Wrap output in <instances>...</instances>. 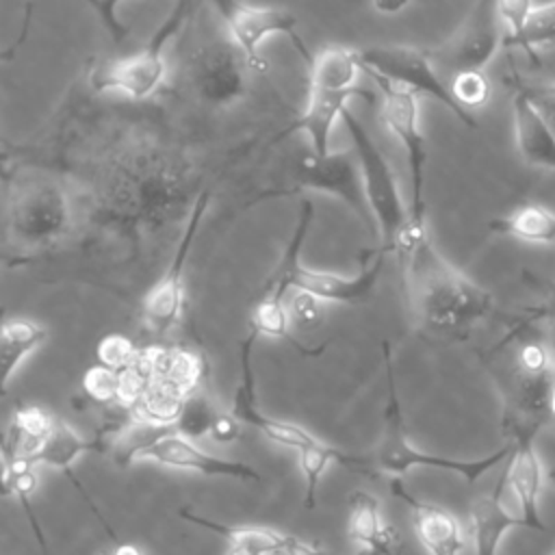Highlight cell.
<instances>
[{
    "instance_id": "6da1fadb",
    "label": "cell",
    "mask_w": 555,
    "mask_h": 555,
    "mask_svg": "<svg viewBox=\"0 0 555 555\" xmlns=\"http://www.w3.org/2000/svg\"><path fill=\"white\" fill-rule=\"evenodd\" d=\"M106 117V130L82 139L65 126L50 171L72 189L85 247L115 249L119 267H150L173 232H184L204 186V169L180 134L154 115Z\"/></svg>"
},
{
    "instance_id": "7a4b0ae2",
    "label": "cell",
    "mask_w": 555,
    "mask_h": 555,
    "mask_svg": "<svg viewBox=\"0 0 555 555\" xmlns=\"http://www.w3.org/2000/svg\"><path fill=\"white\" fill-rule=\"evenodd\" d=\"M408 306L418 330L436 340H466L494 310L490 291L453 267L434 245L427 219H410L395 247Z\"/></svg>"
},
{
    "instance_id": "3957f363",
    "label": "cell",
    "mask_w": 555,
    "mask_h": 555,
    "mask_svg": "<svg viewBox=\"0 0 555 555\" xmlns=\"http://www.w3.org/2000/svg\"><path fill=\"white\" fill-rule=\"evenodd\" d=\"M4 251L9 264L48 256L78 236V212L67 182L39 167L4 169Z\"/></svg>"
},
{
    "instance_id": "277c9868",
    "label": "cell",
    "mask_w": 555,
    "mask_h": 555,
    "mask_svg": "<svg viewBox=\"0 0 555 555\" xmlns=\"http://www.w3.org/2000/svg\"><path fill=\"white\" fill-rule=\"evenodd\" d=\"M481 360L503 401V434L516 427L542 429L551 418L555 362L538 325L518 319Z\"/></svg>"
},
{
    "instance_id": "5b68a950",
    "label": "cell",
    "mask_w": 555,
    "mask_h": 555,
    "mask_svg": "<svg viewBox=\"0 0 555 555\" xmlns=\"http://www.w3.org/2000/svg\"><path fill=\"white\" fill-rule=\"evenodd\" d=\"M312 221H314V204L312 199H301L295 230L278 264L271 269L260 297L271 301H286L288 291H301L330 304H358L366 299L373 293L384 271L388 251L377 249L379 254L375 256V260L371 264H364L356 275H340L332 271L308 269L301 260V247L306 243Z\"/></svg>"
},
{
    "instance_id": "8992f818",
    "label": "cell",
    "mask_w": 555,
    "mask_h": 555,
    "mask_svg": "<svg viewBox=\"0 0 555 555\" xmlns=\"http://www.w3.org/2000/svg\"><path fill=\"white\" fill-rule=\"evenodd\" d=\"M382 358H384V371H386L388 399L384 405V429H382L379 444L371 455H366L371 473L377 470V473L392 475V479H401L410 468H440V470H451L460 475L468 483H475L486 473H490L494 466H499L509 457L512 442H507L499 451L479 460H455V457H442V455L414 449L405 434V421H403V410L399 401L392 351L388 340L382 343Z\"/></svg>"
},
{
    "instance_id": "52a82bcc",
    "label": "cell",
    "mask_w": 555,
    "mask_h": 555,
    "mask_svg": "<svg viewBox=\"0 0 555 555\" xmlns=\"http://www.w3.org/2000/svg\"><path fill=\"white\" fill-rule=\"evenodd\" d=\"M280 184L282 186L278 189H267L258 193L249 204H258L271 197H278V199L291 197L301 191L327 193L332 197H338L345 206H349L358 215V219L364 223L371 236H379L377 223L369 208L364 180H362L356 152L340 150V152H330L325 156H317L314 152H310L293 163L291 176Z\"/></svg>"
},
{
    "instance_id": "ba28073f",
    "label": "cell",
    "mask_w": 555,
    "mask_h": 555,
    "mask_svg": "<svg viewBox=\"0 0 555 555\" xmlns=\"http://www.w3.org/2000/svg\"><path fill=\"white\" fill-rule=\"evenodd\" d=\"M189 9L191 0H178L173 11L165 17V22L154 30L150 41L137 54L95 65L87 76L91 91H119L132 102H145L156 95L167 80L165 46L184 24Z\"/></svg>"
},
{
    "instance_id": "9c48e42d",
    "label": "cell",
    "mask_w": 555,
    "mask_h": 555,
    "mask_svg": "<svg viewBox=\"0 0 555 555\" xmlns=\"http://www.w3.org/2000/svg\"><path fill=\"white\" fill-rule=\"evenodd\" d=\"M343 121L353 141V152L360 163L369 208L379 230V249L395 251L408 223V202H403L392 167L366 130V126L349 108L343 113Z\"/></svg>"
},
{
    "instance_id": "30bf717a",
    "label": "cell",
    "mask_w": 555,
    "mask_h": 555,
    "mask_svg": "<svg viewBox=\"0 0 555 555\" xmlns=\"http://www.w3.org/2000/svg\"><path fill=\"white\" fill-rule=\"evenodd\" d=\"M247 74L245 59L230 39H210L189 52L178 87L204 106L228 108L247 95Z\"/></svg>"
},
{
    "instance_id": "8fae6325",
    "label": "cell",
    "mask_w": 555,
    "mask_h": 555,
    "mask_svg": "<svg viewBox=\"0 0 555 555\" xmlns=\"http://www.w3.org/2000/svg\"><path fill=\"white\" fill-rule=\"evenodd\" d=\"M358 61L364 74H377L386 80L414 91L416 95H429L447 106L464 126L477 128V119L473 113L464 111L451 89L449 82L440 76V69L434 63L429 50L410 46V43H395V46H369L358 50Z\"/></svg>"
},
{
    "instance_id": "7c38bea8",
    "label": "cell",
    "mask_w": 555,
    "mask_h": 555,
    "mask_svg": "<svg viewBox=\"0 0 555 555\" xmlns=\"http://www.w3.org/2000/svg\"><path fill=\"white\" fill-rule=\"evenodd\" d=\"M217 15L221 17L230 41L241 50L249 74L262 76L269 72V61L260 54V46L271 35H286L304 63L312 61L310 50L306 48L299 35L297 17L282 7H260L245 0H210Z\"/></svg>"
},
{
    "instance_id": "4fadbf2b",
    "label": "cell",
    "mask_w": 555,
    "mask_h": 555,
    "mask_svg": "<svg viewBox=\"0 0 555 555\" xmlns=\"http://www.w3.org/2000/svg\"><path fill=\"white\" fill-rule=\"evenodd\" d=\"M377 85V95L382 98V121L388 132L403 145L410 176V199L408 215L425 217V163L427 145L418 124V95L405 87H399L384 76L366 74Z\"/></svg>"
},
{
    "instance_id": "5bb4252c",
    "label": "cell",
    "mask_w": 555,
    "mask_h": 555,
    "mask_svg": "<svg viewBox=\"0 0 555 555\" xmlns=\"http://www.w3.org/2000/svg\"><path fill=\"white\" fill-rule=\"evenodd\" d=\"M210 199H212V189H206L199 195V199L191 212V219L171 251L167 269L145 291V295L141 299V319H143L145 327L158 338L167 336L178 325V321L182 317L184 299H186L184 297V267L191 256L193 243L197 238L202 219L210 206Z\"/></svg>"
},
{
    "instance_id": "9a60e30c",
    "label": "cell",
    "mask_w": 555,
    "mask_h": 555,
    "mask_svg": "<svg viewBox=\"0 0 555 555\" xmlns=\"http://www.w3.org/2000/svg\"><path fill=\"white\" fill-rule=\"evenodd\" d=\"M499 0H477L457 30L438 48L429 50L438 69L455 76L460 72L483 69L505 35H501Z\"/></svg>"
},
{
    "instance_id": "2e32d148",
    "label": "cell",
    "mask_w": 555,
    "mask_h": 555,
    "mask_svg": "<svg viewBox=\"0 0 555 555\" xmlns=\"http://www.w3.org/2000/svg\"><path fill=\"white\" fill-rule=\"evenodd\" d=\"M258 332L249 330L245 334V338L238 345V360H241V377L234 390V399H232V414L243 423V425H251L256 429H260L271 442L282 444V447H291L295 451H301L314 442H319L308 429H304L301 425H295L291 421H280V418H271L264 412H260L258 408V399H256V375H254V366H251V351L256 345Z\"/></svg>"
},
{
    "instance_id": "e0dca14e",
    "label": "cell",
    "mask_w": 555,
    "mask_h": 555,
    "mask_svg": "<svg viewBox=\"0 0 555 555\" xmlns=\"http://www.w3.org/2000/svg\"><path fill=\"white\" fill-rule=\"evenodd\" d=\"M535 427H516L509 429L505 436L512 442L509 464L505 470L507 488L512 490L518 503V516L522 527L535 531H548L542 514H540V494H542V464L535 451Z\"/></svg>"
},
{
    "instance_id": "ac0fdd59",
    "label": "cell",
    "mask_w": 555,
    "mask_h": 555,
    "mask_svg": "<svg viewBox=\"0 0 555 555\" xmlns=\"http://www.w3.org/2000/svg\"><path fill=\"white\" fill-rule=\"evenodd\" d=\"M351 98H366L369 102L375 100V91L362 89V87H353L347 91H325V89H308V100L304 111L293 117L282 132H278L275 141L291 137L295 132H301L308 137L310 141V152H314L317 156H325L330 154V139H332V130L338 121V117H343V113L349 108Z\"/></svg>"
},
{
    "instance_id": "d6986e66",
    "label": "cell",
    "mask_w": 555,
    "mask_h": 555,
    "mask_svg": "<svg viewBox=\"0 0 555 555\" xmlns=\"http://www.w3.org/2000/svg\"><path fill=\"white\" fill-rule=\"evenodd\" d=\"M141 460H152V462L169 466V468L193 470V473H199L206 477H232V479L256 481V483L262 481V475L251 464L204 453L202 449H197L193 444V440H189L180 434L165 436L163 440L152 444L141 455Z\"/></svg>"
},
{
    "instance_id": "ffe728a7",
    "label": "cell",
    "mask_w": 555,
    "mask_h": 555,
    "mask_svg": "<svg viewBox=\"0 0 555 555\" xmlns=\"http://www.w3.org/2000/svg\"><path fill=\"white\" fill-rule=\"evenodd\" d=\"M390 490L401 499L414 518V529L421 544L431 555H460L464 551V533L460 520L440 505L418 501L401 479L390 481Z\"/></svg>"
},
{
    "instance_id": "44dd1931",
    "label": "cell",
    "mask_w": 555,
    "mask_h": 555,
    "mask_svg": "<svg viewBox=\"0 0 555 555\" xmlns=\"http://www.w3.org/2000/svg\"><path fill=\"white\" fill-rule=\"evenodd\" d=\"M507 488L505 470L501 473L492 492L479 494L470 503V533L475 540V555H499L503 535L522 527L518 514H512L503 503V490Z\"/></svg>"
},
{
    "instance_id": "7402d4cb",
    "label": "cell",
    "mask_w": 555,
    "mask_h": 555,
    "mask_svg": "<svg viewBox=\"0 0 555 555\" xmlns=\"http://www.w3.org/2000/svg\"><path fill=\"white\" fill-rule=\"evenodd\" d=\"M512 113L516 147L522 160L531 167L555 171V132L548 128V124L518 87H514Z\"/></svg>"
},
{
    "instance_id": "603a6c76",
    "label": "cell",
    "mask_w": 555,
    "mask_h": 555,
    "mask_svg": "<svg viewBox=\"0 0 555 555\" xmlns=\"http://www.w3.org/2000/svg\"><path fill=\"white\" fill-rule=\"evenodd\" d=\"M48 340V330L33 319H7L0 334V386L9 390L17 366Z\"/></svg>"
},
{
    "instance_id": "cb8c5ba5",
    "label": "cell",
    "mask_w": 555,
    "mask_h": 555,
    "mask_svg": "<svg viewBox=\"0 0 555 555\" xmlns=\"http://www.w3.org/2000/svg\"><path fill=\"white\" fill-rule=\"evenodd\" d=\"M347 533L362 548H375L382 551L384 555H390L395 551L397 538L392 529H388L382 520L379 501L364 490H356L349 494Z\"/></svg>"
},
{
    "instance_id": "d4e9b609",
    "label": "cell",
    "mask_w": 555,
    "mask_h": 555,
    "mask_svg": "<svg viewBox=\"0 0 555 555\" xmlns=\"http://www.w3.org/2000/svg\"><path fill=\"white\" fill-rule=\"evenodd\" d=\"M308 67V89L347 91L358 87V74L362 72L358 50L345 46H327L312 54Z\"/></svg>"
},
{
    "instance_id": "484cf974",
    "label": "cell",
    "mask_w": 555,
    "mask_h": 555,
    "mask_svg": "<svg viewBox=\"0 0 555 555\" xmlns=\"http://www.w3.org/2000/svg\"><path fill=\"white\" fill-rule=\"evenodd\" d=\"M106 451H111V447L106 442H102L100 438H95V436L89 438V440L80 438L65 421L54 418V427H52L50 436L46 438L41 449L33 455V460L37 464L59 468L72 481L76 477L72 473V466L80 455H85V453H106Z\"/></svg>"
},
{
    "instance_id": "4316f807",
    "label": "cell",
    "mask_w": 555,
    "mask_h": 555,
    "mask_svg": "<svg viewBox=\"0 0 555 555\" xmlns=\"http://www.w3.org/2000/svg\"><path fill=\"white\" fill-rule=\"evenodd\" d=\"M178 516L195 527H202L210 533H217L219 538H223L228 542V546H236V548H251L258 551L262 555H273V553H282L286 538L284 533H278L273 529H264V527H236V525H225L221 520H212L206 518L197 512H193L191 507H180Z\"/></svg>"
},
{
    "instance_id": "83f0119b",
    "label": "cell",
    "mask_w": 555,
    "mask_h": 555,
    "mask_svg": "<svg viewBox=\"0 0 555 555\" xmlns=\"http://www.w3.org/2000/svg\"><path fill=\"white\" fill-rule=\"evenodd\" d=\"M299 453V468H301V475H304V507L306 509H314L317 507V490H319V481L325 473V468L330 466V462H340L349 468H356V470H362V473H369L371 475V468H369V457L364 455H353V453H347L338 447H332V444H325V442H314Z\"/></svg>"
},
{
    "instance_id": "f1b7e54d",
    "label": "cell",
    "mask_w": 555,
    "mask_h": 555,
    "mask_svg": "<svg viewBox=\"0 0 555 555\" xmlns=\"http://www.w3.org/2000/svg\"><path fill=\"white\" fill-rule=\"evenodd\" d=\"M488 228L496 234H507L525 243H555V212L542 204H525L512 215L490 221Z\"/></svg>"
},
{
    "instance_id": "f546056e",
    "label": "cell",
    "mask_w": 555,
    "mask_h": 555,
    "mask_svg": "<svg viewBox=\"0 0 555 555\" xmlns=\"http://www.w3.org/2000/svg\"><path fill=\"white\" fill-rule=\"evenodd\" d=\"M186 392L165 377H154L143 397L130 405L137 414V421H150L160 425H173L186 401Z\"/></svg>"
},
{
    "instance_id": "4dcf8cb0",
    "label": "cell",
    "mask_w": 555,
    "mask_h": 555,
    "mask_svg": "<svg viewBox=\"0 0 555 555\" xmlns=\"http://www.w3.org/2000/svg\"><path fill=\"white\" fill-rule=\"evenodd\" d=\"M178 434L176 425H160V423H150V421H134L132 425H128L113 442L111 453H113V462L119 468L130 466L134 460H141V455L156 444L158 440H163L165 436Z\"/></svg>"
},
{
    "instance_id": "1f68e13d",
    "label": "cell",
    "mask_w": 555,
    "mask_h": 555,
    "mask_svg": "<svg viewBox=\"0 0 555 555\" xmlns=\"http://www.w3.org/2000/svg\"><path fill=\"white\" fill-rule=\"evenodd\" d=\"M538 46H555V0L544 7H533L522 35L505 48H520L531 61H538Z\"/></svg>"
},
{
    "instance_id": "d6a6232c",
    "label": "cell",
    "mask_w": 555,
    "mask_h": 555,
    "mask_svg": "<svg viewBox=\"0 0 555 555\" xmlns=\"http://www.w3.org/2000/svg\"><path fill=\"white\" fill-rule=\"evenodd\" d=\"M217 412L210 403V399L199 390L191 392L182 405V412L178 416V421L173 423L178 434L189 438V440H195L204 434H210V427H212V421H215Z\"/></svg>"
},
{
    "instance_id": "836d02e7",
    "label": "cell",
    "mask_w": 555,
    "mask_h": 555,
    "mask_svg": "<svg viewBox=\"0 0 555 555\" xmlns=\"http://www.w3.org/2000/svg\"><path fill=\"white\" fill-rule=\"evenodd\" d=\"M449 89L455 102L468 113L486 106L492 95V85H490V78L483 74V69H470V72H460L451 76Z\"/></svg>"
},
{
    "instance_id": "e575fe53",
    "label": "cell",
    "mask_w": 555,
    "mask_h": 555,
    "mask_svg": "<svg viewBox=\"0 0 555 555\" xmlns=\"http://www.w3.org/2000/svg\"><path fill=\"white\" fill-rule=\"evenodd\" d=\"M37 488V470H30L26 475H20L15 477L13 481H9L7 486H2V492L4 494H13L17 501H20V507L24 509L26 518H28V525H30V531L35 535V542L41 551V555H52L50 553V544H48V538L39 525V518L35 514V507H33V492Z\"/></svg>"
},
{
    "instance_id": "d590c367",
    "label": "cell",
    "mask_w": 555,
    "mask_h": 555,
    "mask_svg": "<svg viewBox=\"0 0 555 555\" xmlns=\"http://www.w3.org/2000/svg\"><path fill=\"white\" fill-rule=\"evenodd\" d=\"M82 388H85L87 399L95 401L98 405H106V403L119 401L121 379H119L117 371H113L104 364H95V366L87 369V373L82 377Z\"/></svg>"
},
{
    "instance_id": "8d00e7d4",
    "label": "cell",
    "mask_w": 555,
    "mask_h": 555,
    "mask_svg": "<svg viewBox=\"0 0 555 555\" xmlns=\"http://www.w3.org/2000/svg\"><path fill=\"white\" fill-rule=\"evenodd\" d=\"M286 312L291 327L299 332H312L323 323V301L301 291H293L291 299H286Z\"/></svg>"
},
{
    "instance_id": "74e56055",
    "label": "cell",
    "mask_w": 555,
    "mask_h": 555,
    "mask_svg": "<svg viewBox=\"0 0 555 555\" xmlns=\"http://www.w3.org/2000/svg\"><path fill=\"white\" fill-rule=\"evenodd\" d=\"M95 353H98L100 364L121 373L124 369H128L134 362V358L139 356V347L128 336L108 334L98 343Z\"/></svg>"
},
{
    "instance_id": "f35d334b",
    "label": "cell",
    "mask_w": 555,
    "mask_h": 555,
    "mask_svg": "<svg viewBox=\"0 0 555 555\" xmlns=\"http://www.w3.org/2000/svg\"><path fill=\"white\" fill-rule=\"evenodd\" d=\"M533 11L531 0H499V13L503 24L507 26V35L503 39V46L518 39L527 26V20Z\"/></svg>"
},
{
    "instance_id": "ab89813d",
    "label": "cell",
    "mask_w": 555,
    "mask_h": 555,
    "mask_svg": "<svg viewBox=\"0 0 555 555\" xmlns=\"http://www.w3.org/2000/svg\"><path fill=\"white\" fill-rule=\"evenodd\" d=\"M525 280L535 284V286H540L544 297H542L540 304L522 308V317L520 319L527 321V323H538L544 317H553L555 314V280L540 278V275H533V273H527V271H525Z\"/></svg>"
},
{
    "instance_id": "60d3db41",
    "label": "cell",
    "mask_w": 555,
    "mask_h": 555,
    "mask_svg": "<svg viewBox=\"0 0 555 555\" xmlns=\"http://www.w3.org/2000/svg\"><path fill=\"white\" fill-rule=\"evenodd\" d=\"M529 102L535 106V111L542 115V119L548 124V128L555 132V82L548 85H525V82H514Z\"/></svg>"
},
{
    "instance_id": "b9f144b4",
    "label": "cell",
    "mask_w": 555,
    "mask_h": 555,
    "mask_svg": "<svg viewBox=\"0 0 555 555\" xmlns=\"http://www.w3.org/2000/svg\"><path fill=\"white\" fill-rule=\"evenodd\" d=\"M87 2L98 13L102 26L111 33V37L115 41H124L130 35L128 26L124 22H119V17H117V9L124 0H87Z\"/></svg>"
},
{
    "instance_id": "7bdbcfd3",
    "label": "cell",
    "mask_w": 555,
    "mask_h": 555,
    "mask_svg": "<svg viewBox=\"0 0 555 555\" xmlns=\"http://www.w3.org/2000/svg\"><path fill=\"white\" fill-rule=\"evenodd\" d=\"M241 431H243V423H241L232 412H230V414L217 412L208 436H210L215 442L230 444V442H234V440L241 438Z\"/></svg>"
},
{
    "instance_id": "ee69618b",
    "label": "cell",
    "mask_w": 555,
    "mask_h": 555,
    "mask_svg": "<svg viewBox=\"0 0 555 555\" xmlns=\"http://www.w3.org/2000/svg\"><path fill=\"white\" fill-rule=\"evenodd\" d=\"M284 555H327L323 548H319L317 544H310V542H304L299 538H293L288 535L286 538V544H284Z\"/></svg>"
},
{
    "instance_id": "f6af8a7d",
    "label": "cell",
    "mask_w": 555,
    "mask_h": 555,
    "mask_svg": "<svg viewBox=\"0 0 555 555\" xmlns=\"http://www.w3.org/2000/svg\"><path fill=\"white\" fill-rule=\"evenodd\" d=\"M412 0H371V7L377 15H399L410 7Z\"/></svg>"
},
{
    "instance_id": "bcb514c9",
    "label": "cell",
    "mask_w": 555,
    "mask_h": 555,
    "mask_svg": "<svg viewBox=\"0 0 555 555\" xmlns=\"http://www.w3.org/2000/svg\"><path fill=\"white\" fill-rule=\"evenodd\" d=\"M535 325H538V330H540V334H542V338H544V343H546V347H548V351L553 356V362H555V314L553 317H544Z\"/></svg>"
},
{
    "instance_id": "7dc6e473",
    "label": "cell",
    "mask_w": 555,
    "mask_h": 555,
    "mask_svg": "<svg viewBox=\"0 0 555 555\" xmlns=\"http://www.w3.org/2000/svg\"><path fill=\"white\" fill-rule=\"evenodd\" d=\"M113 555H141V551L134 544H130V542H119V544H115V553Z\"/></svg>"
},
{
    "instance_id": "c3c4849f",
    "label": "cell",
    "mask_w": 555,
    "mask_h": 555,
    "mask_svg": "<svg viewBox=\"0 0 555 555\" xmlns=\"http://www.w3.org/2000/svg\"><path fill=\"white\" fill-rule=\"evenodd\" d=\"M225 555H262V553L251 551V548H236V546H228Z\"/></svg>"
},
{
    "instance_id": "681fc988",
    "label": "cell",
    "mask_w": 555,
    "mask_h": 555,
    "mask_svg": "<svg viewBox=\"0 0 555 555\" xmlns=\"http://www.w3.org/2000/svg\"><path fill=\"white\" fill-rule=\"evenodd\" d=\"M548 410H551V418H555V384L551 388V397H548Z\"/></svg>"
},
{
    "instance_id": "f907efd6",
    "label": "cell",
    "mask_w": 555,
    "mask_h": 555,
    "mask_svg": "<svg viewBox=\"0 0 555 555\" xmlns=\"http://www.w3.org/2000/svg\"><path fill=\"white\" fill-rule=\"evenodd\" d=\"M358 555H384L382 551H375V548H362Z\"/></svg>"
},
{
    "instance_id": "816d5d0a",
    "label": "cell",
    "mask_w": 555,
    "mask_h": 555,
    "mask_svg": "<svg viewBox=\"0 0 555 555\" xmlns=\"http://www.w3.org/2000/svg\"><path fill=\"white\" fill-rule=\"evenodd\" d=\"M551 479H553V481H555V470H551Z\"/></svg>"
},
{
    "instance_id": "f5cc1de1",
    "label": "cell",
    "mask_w": 555,
    "mask_h": 555,
    "mask_svg": "<svg viewBox=\"0 0 555 555\" xmlns=\"http://www.w3.org/2000/svg\"><path fill=\"white\" fill-rule=\"evenodd\" d=\"M390 555H397V553H395V551H392V553H390Z\"/></svg>"
},
{
    "instance_id": "db71d44e",
    "label": "cell",
    "mask_w": 555,
    "mask_h": 555,
    "mask_svg": "<svg viewBox=\"0 0 555 555\" xmlns=\"http://www.w3.org/2000/svg\"><path fill=\"white\" fill-rule=\"evenodd\" d=\"M100 555H106V553H100Z\"/></svg>"
},
{
    "instance_id": "11a10c76",
    "label": "cell",
    "mask_w": 555,
    "mask_h": 555,
    "mask_svg": "<svg viewBox=\"0 0 555 555\" xmlns=\"http://www.w3.org/2000/svg\"><path fill=\"white\" fill-rule=\"evenodd\" d=\"M553 555H555V553H553Z\"/></svg>"
}]
</instances>
